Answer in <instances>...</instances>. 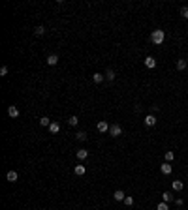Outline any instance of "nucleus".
Returning <instances> with one entry per match:
<instances>
[{
    "label": "nucleus",
    "mask_w": 188,
    "mask_h": 210,
    "mask_svg": "<svg viewBox=\"0 0 188 210\" xmlns=\"http://www.w3.org/2000/svg\"><path fill=\"white\" fill-rule=\"evenodd\" d=\"M164 39H166V32H164L162 28H156V30L151 32V41H152L154 45H162Z\"/></svg>",
    "instance_id": "obj_1"
},
{
    "label": "nucleus",
    "mask_w": 188,
    "mask_h": 210,
    "mask_svg": "<svg viewBox=\"0 0 188 210\" xmlns=\"http://www.w3.org/2000/svg\"><path fill=\"white\" fill-rule=\"evenodd\" d=\"M109 135L111 137H119V135H122V128L119 124H111L109 126Z\"/></svg>",
    "instance_id": "obj_2"
},
{
    "label": "nucleus",
    "mask_w": 188,
    "mask_h": 210,
    "mask_svg": "<svg viewBox=\"0 0 188 210\" xmlns=\"http://www.w3.org/2000/svg\"><path fill=\"white\" fill-rule=\"evenodd\" d=\"M109 122L107 120H100L98 124H96V128H98V131H100V133H109Z\"/></svg>",
    "instance_id": "obj_3"
},
{
    "label": "nucleus",
    "mask_w": 188,
    "mask_h": 210,
    "mask_svg": "<svg viewBox=\"0 0 188 210\" xmlns=\"http://www.w3.org/2000/svg\"><path fill=\"white\" fill-rule=\"evenodd\" d=\"M143 124L147 126V128H152V126L156 124V116L154 115H147V116H145V120H143Z\"/></svg>",
    "instance_id": "obj_4"
},
{
    "label": "nucleus",
    "mask_w": 188,
    "mask_h": 210,
    "mask_svg": "<svg viewBox=\"0 0 188 210\" xmlns=\"http://www.w3.org/2000/svg\"><path fill=\"white\" fill-rule=\"evenodd\" d=\"M17 178H19L17 171H8V173H6V180L11 182V184H13V182H17Z\"/></svg>",
    "instance_id": "obj_5"
},
{
    "label": "nucleus",
    "mask_w": 188,
    "mask_h": 210,
    "mask_svg": "<svg viewBox=\"0 0 188 210\" xmlns=\"http://www.w3.org/2000/svg\"><path fill=\"white\" fill-rule=\"evenodd\" d=\"M8 115L11 118H17L19 116V107H17V105H10V107H8Z\"/></svg>",
    "instance_id": "obj_6"
},
{
    "label": "nucleus",
    "mask_w": 188,
    "mask_h": 210,
    "mask_svg": "<svg viewBox=\"0 0 188 210\" xmlns=\"http://www.w3.org/2000/svg\"><path fill=\"white\" fill-rule=\"evenodd\" d=\"M160 171H162V174H171V171H173V167H171V163H162L160 165Z\"/></svg>",
    "instance_id": "obj_7"
},
{
    "label": "nucleus",
    "mask_w": 188,
    "mask_h": 210,
    "mask_svg": "<svg viewBox=\"0 0 188 210\" xmlns=\"http://www.w3.org/2000/svg\"><path fill=\"white\" fill-rule=\"evenodd\" d=\"M73 173L77 174V176H83V174L87 173V167H85V165H75V167H73Z\"/></svg>",
    "instance_id": "obj_8"
},
{
    "label": "nucleus",
    "mask_w": 188,
    "mask_h": 210,
    "mask_svg": "<svg viewBox=\"0 0 188 210\" xmlns=\"http://www.w3.org/2000/svg\"><path fill=\"white\" fill-rule=\"evenodd\" d=\"M47 130H49V133H58V131H60V124L58 122H51V126H49V128H47Z\"/></svg>",
    "instance_id": "obj_9"
},
{
    "label": "nucleus",
    "mask_w": 188,
    "mask_h": 210,
    "mask_svg": "<svg viewBox=\"0 0 188 210\" xmlns=\"http://www.w3.org/2000/svg\"><path fill=\"white\" fill-rule=\"evenodd\" d=\"M171 188H173V190H175V191H183L184 184H183V182H181V180H173V182H171Z\"/></svg>",
    "instance_id": "obj_10"
},
{
    "label": "nucleus",
    "mask_w": 188,
    "mask_h": 210,
    "mask_svg": "<svg viewBox=\"0 0 188 210\" xmlns=\"http://www.w3.org/2000/svg\"><path fill=\"white\" fill-rule=\"evenodd\" d=\"M75 156H77V159H87V158H88V150L79 148L77 152H75Z\"/></svg>",
    "instance_id": "obj_11"
},
{
    "label": "nucleus",
    "mask_w": 188,
    "mask_h": 210,
    "mask_svg": "<svg viewBox=\"0 0 188 210\" xmlns=\"http://www.w3.org/2000/svg\"><path fill=\"white\" fill-rule=\"evenodd\" d=\"M145 66H147L149 69H152V68H156V60L152 58V57H147L145 58Z\"/></svg>",
    "instance_id": "obj_12"
},
{
    "label": "nucleus",
    "mask_w": 188,
    "mask_h": 210,
    "mask_svg": "<svg viewBox=\"0 0 188 210\" xmlns=\"http://www.w3.org/2000/svg\"><path fill=\"white\" fill-rule=\"evenodd\" d=\"M124 197H126V193H124L122 190H117V191L113 193V199H115V201H124Z\"/></svg>",
    "instance_id": "obj_13"
},
{
    "label": "nucleus",
    "mask_w": 188,
    "mask_h": 210,
    "mask_svg": "<svg viewBox=\"0 0 188 210\" xmlns=\"http://www.w3.org/2000/svg\"><path fill=\"white\" fill-rule=\"evenodd\" d=\"M47 64H49V66H57L58 64V57H57V54H49V57H47Z\"/></svg>",
    "instance_id": "obj_14"
},
{
    "label": "nucleus",
    "mask_w": 188,
    "mask_h": 210,
    "mask_svg": "<svg viewBox=\"0 0 188 210\" xmlns=\"http://www.w3.org/2000/svg\"><path fill=\"white\" fill-rule=\"evenodd\" d=\"M103 79H106V75H102V73H92V81L96 83V85H100Z\"/></svg>",
    "instance_id": "obj_15"
},
{
    "label": "nucleus",
    "mask_w": 188,
    "mask_h": 210,
    "mask_svg": "<svg viewBox=\"0 0 188 210\" xmlns=\"http://www.w3.org/2000/svg\"><path fill=\"white\" fill-rule=\"evenodd\" d=\"M177 69H181V71H184V69H188V64H186V60H177Z\"/></svg>",
    "instance_id": "obj_16"
},
{
    "label": "nucleus",
    "mask_w": 188,
    "mask_h": 210,
    "mask_svg": "<svg viewBox=\"0 0 188 210\" xmlns=\"http://www.w3.org/2000/svg\"><path fill=\"white\" fill-rule=\"evenodd\" d=\"M40 126H43V128H49V126H51V118L41 116V118H40Z\"/></svg>",
    "instance_id": "obj_17"
},
{
    "label": "nucleus",
    "mask_w": 188,
    "mask_h": 210,
    "mask_svg": "<svg viewBox=\"0 0 188 210\" xmlns=\"http://www.w3.org/2000/svg\"><path fill=\"white\" fill-rule=\"evenodd\" d=\"M115 77H117L115 69H107V71H106V79L107 81H115Z\"/></svg>",
    "instance_id": "obj_18"
},
{
    "label": "nucleus",
    "mask_w": 188,
    "mask_h": 210,
    "mask_svg": "<svg viewBox=\"0 0 188 210\" xmlns=\"http://www.w3.org/2000/svg\"><path fill=\"white\" fill-rule=\"evenodd\" d=\"M162 201H164V203H171V201H173V195H171L169 191H164V193H162Z\"/></svg>",
    "instance_id": "obj_19"
},
{
    "label": "nucleus",
    "mask_w": 188,
    "mask_h": 210,
    "mask_svg": "<svg viewBox=\"0 0 188 210\" xmlns=\"http://www.w3.org/2000/svg\"><path fill=\"white\" fill-rule=\"evenodd\" d=\"M164 158H166V162H173V158H175V152H171V150H168V152H166L164 154Z\"/></svg>",
    "instance_id": "obj_20"
},
{
    "label": "nucleus",
    "mask_w": 188,
    "mask_h": 210,
    "mask_svg": "<svg viewBox=\"0 0 188 210\" xmlns=\"http://www.w3.org/2000/svg\"><path fill=\"white\" fill-rule=\"evenodd\" d=\"M34 34H36V36H43V34H45V26H36V28H34Z\"/></svg>",
    "instance_id": "obj_21"
},
{
    "label": "nucleus",
    "mask_w": 188,
    "mask_h": 210,
    "mask_svg": "<svg viewBox=\"0 0 188 210\" xmlns=\"http://www.w3.org/2000/svg\"><path fill=\"white\" fill-rule=\"evenodd\" d=\"M75 139H77V141H87V133L85 131H77V133H75Z\"/></svg>",
    "instance_id": "obj_22"
},
{
    "label": "nucleus",
    "mask_w": 188,
    "mask_h": 210,
    "mask_svg": "<svg viewBox=\"0 0 188 210\" xmlns=\"http://www.w3.org/2000/svg\"><path fill=\"white\" fill-rule=\"evenodd\" d=\"M122 203H124V205H126V206H132V205H134V197H132V195H126Z\"/></svg>",
    "instance_id": "obj_23"
},
{
    "label": "nucleus",
    "mask_w": 188,
    "mask_h": 210,
    "mask_svg": "<svg viewBox=\"0 0 188 210\" xmlns=\"http://www.w3.org/2000/svg\"><path fill=\"white\" fill-rule=\"evenodd\" d=\"M68 124H70V126H77V124H79V118H77V116H70V118H68Z\"/></svg>",
    "instance_id": "obj_24"
},
{
    "label": "nucleus",
    "mask_w": 188,
    "mask_h": 210,
    "mask_svg": "<svg viewBox=\"0 0 188 210\" xmlns=\"http://www.w3.org/2000/svg\"><path fill=\"white\" fill-rule=\"evenodd\" d=\"M156 210H169V206H168V203H158V205H156Z\"/></svg>",
    "instance_id": "obj_25"
},
{
    "label": "nucleus",
    "mask_w": 188,
    "mask_h": 210,
    "mask_svg": "<svg viewBox=\"0 0 188 210\" xmlns=\"http://www.w3.org/2000/svg\"><path fill=\"white\" fill-rule=\"evenodd\" d=\"M8 75V66H2L0 68V77H6Z\"/></svg>",
    "instance_id": "obj_26"
},
{
    "label": "nucleus",
    "mask_w": 188,
    "mask_h": 210,
    "mask_svg": "<svg viewBox=\"0 0 188 210\" xmlns=\"http://www.w3.org/2000/svg\"><path fill=\"white\" fill-rule=\"evenodd\" d=\"M181 15H183L184 19H188V8H186V6H184L183 10H181Z\"/></svg>",
    "instance_id": "obj_27"
},
{
    "label": "nucleus",
    "mask_w": 188,
    "mask_h": 210,
    "mask_svg": "<svg viewBox=\"0 0 188 210\" xmlns=\"http://www.w3.org/2000/svg\"><path fill=\"white\" fill-rule=\"evenodd\" d=\"M175 205H177V206H183L184 201H183V199H175Z\"/></svg>",
    "instance_id": "obj_28"
},
{
    "label": "nucleus",
    "mask_w": 188,
    "mask_h": 210,
    "mask_svg": "<svg viewBox=\"0 0 188 210\" xmlns=\"http://www.w3.org/2000/svg\"><path fill=\"white\" fill-rule=\"evenodd\" d=\"M186 180H188V174H186Z\"/></svg>",
    "instance_id": "obj_29"
},
{
    "label": "nucleus",
    "mask_w": 188,
    "mask_h": 210,
    "mask_svg": "<svg viewBox=\"0 0 188 210\" xmlns=\"http://www.w3.org/2000/svg\"><path fill=\"white\" fill-rule=\"evenodd\" d=\"M186 71H188V69H186Z\"/></svg>",
    "instance_id": "obj_30"
}]
</instances>
